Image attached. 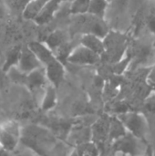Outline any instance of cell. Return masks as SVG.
I'll list each match as a JSON object with an SVG mask.
<instances>
[{"label":"cell","mask_w":155,"mask_h":156,"mask_svg":"<svg viewBox=\"0 0 155 156\" xmlns=\"http://www.w3.org/2000/svg\"><path fill=\"white\" fill-rule=\"evenodd\" d=\"M5 9H4V7L0 5V19H2V18L5 16Z\"/></svg>","instance_id":"cell-28"},{"label":"cell","mask_w":155,"mask_h":156,"mask_svg":"<svg viewBox=\"0 0 155 156\" xmlns=\"http://www.w3.org/2000/svg\"><path fill=\"white\" fill-rule=\"evenodd\" d=\"M152 154L155 155V148H154V149H153V153H152Z\"/></svg>","instance_id":"cell-30"},{"label":"cell","mask_w":155,"mask_h":156,"mask_svg":"<svg viewBox=\"0 0 155 156\" xmlns=\"http://www.w3.org/2000/svg\"><path fill=\"white\" fill-rule=\"evenodd\" d=\"M108 0H90L88 13L91 16L103 18L108 7Z\"/></svg>","instance_id":"cell-18"},{"label":"cell","mask_w":155,"mask_h":156,"mask_svg":"<svg viewBox=\"0 0 155 156\" xmlns=\"http://www.w3.org/2000/svg\"><path fill=\"white\" fill-rule=\"evenodd\" d=\"M48 84L49 81L47 78L44 67L38 68L26 75V87L36 100L39 98V104Z\"/></svg>","instance_id":"cell-5"},{"label":"cell","mask_w":155,"mask_h":156,"mask_svg":"<svg viewBox=\"0 0 155 156\" xmlns=\"http://www.w3.org/2000/svg\"><path fill=\"white\" fill-rule=\"evenodd\" d=\"M110 122L111 118L106 119L105 117L99 119L91 128V139L94 143H104L109 139L110 133Z\"/></svg>","instance_id":"cell-12"},{"label":"cell","mask_w":155,"mask_h":156,"mask_svg":"<svg viewBox=\"0 0 155 156\" xmlns=\"http://www.w3.org/2000/svg\"><path fill=\"white\" fill-rule=\"evenodd\" d=\"M73 0H63V2H68V3H71Z\"/></svg>","instance_id":"cell-29"},{"label":"cell","mask_w":155,"mask_h":156,"mask_svg":"<svg viewBox=\"0 0 155 156\" xmlns=\"http://www.w3.org/2000/svg\"><path fill=\"white\" fill-rule=\"evenodd\" d=\"M108 1H109V2H110V1H111V0H108Z\"/></svg>","instance_id":"cell-32"},{"label":"cell","mask_w":155,"mask_h":156,"mask_svg":"<svg viewBox=\"0 0 155 156\" xmlns=\"http://www.w3.org/2000/svg\"><path fill=\"white\" fill-rule=\"evenodd\" d=\"M21 49H22L21 46H14L13 48H9L6 51L5 57V61H4V64L2 67L3 71L6 72L12 67L17 66L18 60L20 58V54H21Z\"/></svg>","instance_id":"cell-17"},{"label":"cell","mask_w":155,"mask_h":156,"mask_svg":"<svg viewBox=\"0 0 155 156\" xmlns=\"http://www.w3.org/2000/svg\"><path fill=\"white\" fill-rule=\"evenodd\" d=\"M100 56L83 45L76 47L67 57V60L75 65H94L100 61Z\"/></svg>","instance_id":"cell-7"},{"label":"cell","mask_w":155,"mask_h":156,"mask_svg":"<svg viewBox=\"0 0 155 156\" xmlns=\"http://www.w3.org/2000/svg\"><path fill=\"white\" fill-rule=\"evenodd\" d=\"M148 81L151 84H155V68L152 69V71L150 72L149 76H148Z\"/></svg>","instance_id":"cell-27"},{"label":"cell","mask_w":155,"mask_h":156,"mask_svg":"<svg viewBox=\"0 0 155 156\" xmlns=\"http://www.w3.org/2000/svg\"><path fill=\"white\" fill-rule=\"evenodd\" d=\"M48 1L49 0H31L22 12L23 17L34 21Z\"/></svg>","instance_id":"cell-14"},{"label":"cell","mask_w":155,"mask_h":156,"mask_svg":"<svg viewBox=\"0 0 155 156\" xmlns=\"http://www.w3.org/2000/svg\"><path fill=\"white\" fill-rule=\"evenodd\" d=\"M20 143L29 148L35 154H46L47 150L53 148L55 138L47 129L29 125L22 128V135Z\"/></svg>","instance_id":"cell-1"},{"label":"cell","mask_w":155,"mask_h":156,"mask_svg":"<svg viewBox=\"0 0 155 156\" xmlns=\"http://www.w3.org/2000/svg\"><path fill=\"white\" fill-rule=\"evenodd\" d=\"M62 2L63 0H49L38 16L34 19V21L37 25H46L50 22L59 10Z\"/></svg>","instance_id":"cell-11"},{"label":"cell","mask_w":155,"mask_h":156,"mask_svg":"<svg viewBox=\"0 0 155 156\" xmlns=\"http://www.w3.org/2000/svg\"><path fill=\"white\" fill-rule=\"evenodd\" d=\"M131 56H124L122 59H120L118 62L115 63V67H114V71L117 74H120L122 72H123L126 68L129 67L130 63H131Z\"/></svg>","instance_id":"cell-23"},{"label":"cell","mask_w":155,"mask_h":156,"mask_svg":"<svg viewBox=\"0 0 155 156\" xmlns=\"http://www.w3.org/2000/svg\"><path fill=\"white\" fill-rule=\"evenodd\" d=\"M153 85V89L154 90V91H155V84H152Z\"/></svg>","instance_id":"cell-31"},{"label":"cell","mask_w":155,"mask_h":156,"mask_svg":"<svg viewBox=\"0 0 155 156\" xmlns=\"http://www.w3.org/2000/svg\"><path fill=\"white\" fill-rule=\"evenodd\" d=\"M64 39H65L64 34L61 31H54L48 37L46 43L54 51L55 49L61 48V46L64 42Z\"/></svg>","instance_id":"cell-21"},{"label":"cell","mask_w":155,"mask_h":156,"mask_svg":"<svg viewBox=\"0 0 155 156\" xmlns=\"http://www.w3.org/2000/svg\"><path fill=\"white\" fill-rule=\"evenodd\" d=\"M90 0H73L70 3L69 10L74 15H83L88 13Z\"/></svg>","instance_id":"cell-22"},{"label":"cell","mask_w":155,"mask_h":156,"mask_svg":"<svg viewBox=\"0 0 155 156\" xmlns=\"http://www.w3.org/2000/svg\"><path fill=\"white\" fill-rule=\"evenodd\" d=\"M17 67L25 73L28 74L29 72L43 67L40 60L37 58L33 50L29 48V46H24L21 49L20 58L18 60Z\"/></svg>","instance_id":"cell-8"},{"label":"cell","mask_w":155,"mask_h":156,"mask_svg":"<svg viewBox=\"0 0 155 156\" xmlns=\"http://www.w3.org/2000/svg\"><path fill=\"white\" fill-rule=\"evenodd\" d=\"M128 133L127 129L125 128L124 124L122 121L117 117L111 118L110 122V133H109V141L113 143L117 139L122 137Z\"/></svg>","instance_id":"cell-16"},{"label":"cell","mask_w":155,"mask_h":156,"mask_svg":"<svg viewBox=\"0 0 155 156\" xmlns=\"http://www.w3.org/2000/svg\"><path fill=\"white\" fill-rule=\"evenodd\" d=\"M31 0H12L14 6L17 9L20 10L21 12H23V10L25 9V7L26 6V5L30 2Z\"/></svg>","instance_id":"cell-24"},{"label":"cell","mask_w":155,"mask_h":156,"mask_svg":"<svg viewBox=\"0 0 155 156\" xmlns=\"http://www.w3.org/2000/svg\"><path fill=\"white\" fill-rule=\"evenodd\" d=\"M56 104H57V88L49 83L45 90V93L43 95V98L39 105L42 111L47 112L53 109L56 106Z\"/></svg>","instance_id":"cell-15"},{"label":"cell","mask_w":155,"mask_h":156,"mask_svg":"<svg viewBox=\"0 0 155 156\" xmlns=\"http://www.w3.org/2000/svg\"><path fill=\"white\" fill-rule=\"evenodd\" d=\"M75 150V154L79 155H95L99 154L96 143L90 141L78 144Z\"/></svg>","instance_id":"cell-20"},{"label":"cell","mask_w":155,"mask_h":156,"mask_svg":"<svg viewBox=\"0 0 155 156\" xmlns=\"http://www.w3.org/2000/svg\"><path fill=\"white\" fill-rule=\"evenodd\" d=\"M28 46L36 54L37 58L40 60L43 67H45L49 62H51L52 60L58 58L54 54V51L48 47V45L46 42L33 41V42H30Z\"/></svg>","instance_id":"cell-10"},{"label":"cell","mask_w":155,"mask_h":156,"mask_svg":"<svg viewBox=\"0 0 155 156\" xmlns=\"http://www.w3.org/2000/svg\"><path fill=\"white\" fill-rule=\"evenodd\" d=\"M146 107L148 108L149 111L153 112V113H155V94L149 97L148 101H147V104Z\"/></svg>","instance_id":"cell-25"},{"label":"cell","mask_w":155,"mask_h":156,"mask_svg":"<svg viewBox=\"0 0 155 156\" xmlns=\"http://www.w3.org/2000/svg\"><path fill=\"white\" fill-rule=\"evenodd\" d=\"M112 149L116 154L137 155L146 154L148 145L144 140L140 139L128 132L125 135L112 143Z\"/></svg>","instance_id":"cell-3"},{"label":"cell","mask_w":155,"mask_h":156,"mask_svg":"<svg viewBox=\"0 0 155 156\" xmlns=\"http://www.w3.org/2000/svg\"><path fill=\"white\" fill-rule=\"evenodd\" d=\"M8 75V78L12 82L15 84H19V85H24L26 86V73L23 72L17 66H14L11 69H9L6 72Z\"/></svg>","instance_id":"cell-19"},{"label":"cell","mask_w":155,"mask_h":156,"mask_svg":"<svg viewBox=\"0 0 155 156\" xmlns=\"http://www.w3.org/2000/svg\"><path fill=\"white\" fill-rule=\"evenodd\" d=\"M104 42L106 47L105 53H109L110 57L115 63L125 56L127 38L124 35L117 32H109V34L104 37Z\"/></svg>","instance_id":"cell-6"},{"label":"cell","mask_w":155,"mask_h":156,"mask_svg":"<svg viewBox=\"0 0 155 156\" xmlns=\"http://www.w3.org/2000/svg\"><path fill=\"white\" fill-rule=\"evenodd\" d=\"M80 44L99 54L100 56L104 54L106 51L104 38L92 33H84L80 38Z\"/></svg>","instance_id":"cell-13"},{"label":"cell","mask_w":155,"mask_h":156,"mask_svg":"<svg viewBox=\"0 0 155 156\" xmlns=\"http://www.w3.org/2000/svg\"><path fill=\"white\" fill-rule=\"evenodd\" d=\"M22 127L16 120H8L0 124V146L12 154L20 144Z\"/></svg>","instance_id":"cell-2"},{"label":"cell","mask_w":155,"mask_h":156,"mask_svg":"<svg viewBox=\"0 0 155 156\" xmlns=\"http://www.w3.org/2000/svg\"><path fill=\"white\" fill-rule=\"evenodd\" d=\"M118 118L122 121L129 133L145 141L148 133V122L143 114L140 112H126L120 113Z\"/></svg>","instance_id":"cell-4"},{"label":"cell","mask_w":155,"mask_h":156,"mask_svg":"<svg viewBox=\"0 0 155 156\" xmlns=\"http://www.w3.org/2000/svg\"><path fill=\"white\" fill-rule=\"evenodd\" d=\"M47 78L50 84L58 88L65 76V67L58 58L49 62L45 67Z\"/></svg>","instance_id":"cell-9"},{"label":"cell","mask_w":155,"mask_h":156,"mask_svg":"<svg viewBox=\"0 0 155 156\" xmlns=\"http://www.w3.org/2000/svg\"><path fill=\"white\" fill-rule=\"evenodd\" d=\"M148 28L155 35V16H152L148 20Z\"/></svg>","instance_id":"cell-26"}]
</instances>
